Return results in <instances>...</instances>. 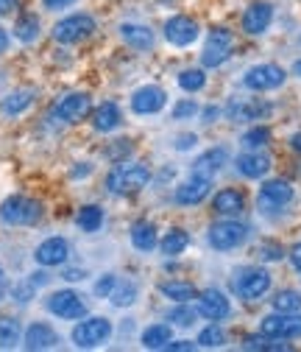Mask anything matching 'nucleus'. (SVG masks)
<instances>
[{
  "label": "nucleus",
  "instance_id": "393cba45",
  "mask_svg": "<svg viewBox=\"0 0 301 352\" xmlns=\"http://www.w3.org/2000/svg\"><path fill=\"white\" fill-rule=\"evenodd\" d=\"M120 123H123V112L115 101H104L101 107L93 109V129L101 131V135H109Z\"/></svg>",
  "mask_w": 301,
  "mask_h": 352
},
{
  "label": "nucleus",
  "instance_id": "052dcab7",
  "mask_svg": "<svg viewBox=\"0 0 301 352\" xmlns=\"http://www.w3.org/2000/svg\"><path fill=\"white\" fill-rule=\"evenodd\" d=\"M293 76H298V78H301V59H296V62H293Z\"/></svg>",
  "mask_w": 301,
  "mask_h": 352
},
{
  "label": "nucleus",
  "instance_id": "4be33fe9",
  "mask_svg": "<svg viewBox=\"0 0 301 352\" xmlns=\"http://www.w3.org/2000/svg\"><path fill=\"white\" fill-rule=\"evenodd\" d=\"M226 162H229V148H226V146H215V148H206V151L193 162V173L212 179V176L218 173Z\"/></svg>",
  "mask_w": 301,
  "mask_h": 352
},
{
  "label": "nucleus",
  "instance_id": "f704fd0d",
  "mask_svg": "<svg viewBox=\"0 0 301 352\" xmlns=\"http://www.w3.org/2000/svg\"><path fill=\"white\" fill-rule=\"evenodd\" d=\"M20 338H23L20 322L12 319V316H0V349H12V346H17Z\"/></svg>",
  "mask_w": 301,
  "mask_h": 352
},
{
  "label": "nucleus",
  "instance_id": "6e6552de",
  "mask_svg": "<svg viewBox=\"0 0 301 352\" xmlns=\"http://www.w3.org/2000/svg\"><path fill=\"white\" fill-rule=\"evenodd\" d=\"M112 336V322L104 319V316H93V319H84L73 327L70 338L78 349H95L101 344H106Z\"/></svg>",
  "mask_w": 301,
  "mask_h": 352
},
{
  "label": "nucleus",
  "instance_id": "473e14b6",
  "mask_svg": "<svg viewBox=\"0 0 301 352\" xmlns=\"http://www.w3.org/2000/svg\"><path fill=\"white\" fill-rule=\"evenodd\" d=\"M137 294H140V288H137L134 280H117L115 291L109 294V302H112L115 307H128V305L137 302Z\"/></svg>",
  "mask_w": 301,
  "mask_h": 352
},
{
  "label": "nucleus",
  "instance_id": "58836bf2",
  "mask_svg": "<svg viewBox=\"0 0 301 352\" xmlns=\"http://www.w3.org/2000/svg\"><path fill=\"white\" fill-rule=\"evenodd\" d=\"M226 344V330L215 322V324H206L201 333H198V346L204 349H221Z\"/></svg>",
  "mask_w": 301,
  "mask_h": 352
},
{
  "label": "nucleus",
  "instance_id": "4d7b16f0",
  "mask_svg": "<svg viewBox=\"0 0 301 352\" xmlns=\"http://www.w3.org/2000/svg\"><path fill=\"white\" fill-rule=\"evenodd\" d=\"M31 283H34L36 288L45 285V283H48V274H45V272H36V274H31Z\"/></svg>",
  "mask_w": 301,
  "mask_h": 352
},
{
  "label": "nucleus",
  "instance_id": "49530a36",
  "mask_svg": "<svg viewBox=\"0 0 301 352\" xmlns=\"http://www.w3.org/2000/svg\"><path fill=\"white\" fill-rule=\"evenodd\" d=\"M195 143H198V135L187 131V135H179V138H176L173 148H176V151H190V148H195Z\"/></svg>",
  "mask_w": 301,
  "mask_h": 352
},
{
  "label": "nucleus",
  "instance_id": "a19ab883",
  "mask_svg": "<svg viewBox=\"0 0 301 352\" xmlns=\"http://www.w3.org/2000/svg\"><path fill=\"white\" fill-rule=\"evenodd\" d=\"M132 151H134V143L128 138H120V140H115V143H109L104 148V157L112 160V162H123V160H128V154H132Z\"/></svg>",
  "mask_w": 301,
  "mask_h": 352
},
{
  "label": "nucleus",
  "instance_id": "cd10ccee",
  "mask_svg": "<svg viewBox=\"0 0 301 352\" xmlns=\"http://www.w3.org/2000/svg\"><path fill=\"white\" fill-rule=\"evenodd\" d=\"M159 294L170 302H193L198 296V288L193 283H184V280H165L159 285Z\"/></svg>",
  "mask_w": 301,
  "mask_h": 352
},
{
  "label": "nucleus",
  "instance_id": "f03ea898",
  "mask_svg": "<svg viewBox=\"0 0 301 352\" xmlns=\"http://www.w3.org/2000/svg\"><path fill=\"white\" fill-rule=\"evenodd\" d=\"M271 272L268 269H260V266H245L240 269L234 277H232V291L237 299L243 302H256V299H263L268 291H271Z\"/></svg>",
  "mask_w": 301,
  "mask_h": 352
},
{
  "label": "nucleus",
  "instance_id": "c756f323",
  "mask_svg": "<svg viewBox=\"0 0 301 352\" xmlns=\"http://www.w3.org/2000/svg\"><path fill=\"white\" fill-rule=\"evenodd\" d=\"M12 31H14L17 42H23V45H31V42H36V39H39L42 23H39V17H36V14H20Z\"/></svg>",
  "mask_w": 301,
  "mask_h": 352
},
{
  "label": "nucleus",
  "instance_id": "a211bd4d",
  "mask_svg": "<svg viewBox=\"0 0 301 352\" xmlns=\"http://www.w3.org/2000/svg\"><path fill=\"white\" fill-rule=\"evenodd\" d=\"M165 104H167V93L156 84H145L132 96V112L137 115H156L165 109Z\"/></svg>",
  "mask_w": 301,
  "mask_h": 352
},
{
  "label": "nucleus",
  "instance_id": "1a4fd4ad",
  "mask_svg": "<svg viewBox=\"0 0 301 352\" xmlns=\"http://www.w3.org/2000/svg\"><path fill=\"white\" fill-rule=\"evenodd\" d=\"M45 307L56 316V319H67V322H75V319H84L87 316V305H84V296L73 288H62V291H53L48 299H45Z\"/></svg>",
  "mask_w": 301,
  "mask_h": 352
},
{
  "label": "nucleus",
  "instance_id": "13d9d810",
  "mask_svg": "<svg viewBox=\"0 0 301 352\" xmlns=\"http://www.w3.org/2000/svg\"><path fill=\"white\" fill-rule=\"evenodd\" d=\"M290 148H293L296 154H301V131H298V135H293V138H290Z\"/></svg>",
  "mask_w": 301,
  "mask_h": 352
},
{
  "label": "nucleus",
  "instance_id": "7c9ffc66",
  "mask_svg": "<svg viewBox=\"0 0 301 352\" xmlns=\"http://www.w3.org/2000/svg\"><path fill=\"white\" fill-rule=\"evenodd\" d=\"M75 224L84 232H98L104 227V210L98 204H84L78 210V215H75Z\"/></svg>",
  "mask_w": 301,
  "mask_h": 352
},
{
  "label": "nucleus",
  "instance_id": "de8ad7c7",
  "mask_svg": "<svg viewBox=\"0 0 301 352\" xmlns=\"http://www.w3.org/2000/svg\"><path fill=\"white\" fill-rule=\"evenodd\" d=\"M287 257H290V266H293V269H296V272L301 274V241L290 246V252H287Z\"/></svg>",
  "mask_w": 301,
  "mask_h": 352
},
{
  "label": "nucleus",
  "instance_id": "0eeeda50",
  "mask_svg": "<svg viewBox=\"0 0 301 352\" xmlns=\"http://www.w3.org/2000/svg\"><path fill=\"white\" fill-rule=\"evenodd\" d=\"M293 199H296L293 185L287 179H282V176H276V179L263 182L260 193H256V207H260L265 215H271V212H282L285 207H290Z\"/></svg>",
  "mask_w": 301,
  "mask_h": 352
},
{
  "label": "nucleus",
  "instance_id": "ea45409f",
  "mask_svg": "<svg viewBox=\"0 0 301 352\" xmlns=\"http://www.w3.org/2000/svg\"><path fill=\"white\" fill-rule=\"evenodd\" d=\"M271 143V129L268 126H251L243 135V146L245 148H263Z\"/></svg>",
  "mask_w": 301,
  "mask_h": 352
},
{
  "label": "nucleus",
  "instance_id": "f257e3e1",
  "mask_svg": "<svg viewBox=\"0 0 301 352\" xmlns=\"http://www.w3.org/2000/svg\"><path fill=\"white\" fill-rule=\"evenodd\" d=\"M151 182V168L143 162H115V168L106 176V190L112 196H128V193H137Z\"/></svg>",
  "mask_w": 301,
  "mask_h": 352
},
{
  "label": "nucleus",
  "instance_id": "bb28decb",
  "mask_svg": "<svg viewBox=\"0 0 301 352\" xmlns=\"http://www.w3.org/2000/svg\"><path fill=\"white\" fill-rule=\"evenodd\" d=\"M128 235H132V243L137 252H154L159 246V235H156V227L151 221H134Z\"/></svg>",
  "mask_w": 301,
  "mask_h": 352
},
{
  "label": "nucleus",
  "instance_id": "dca6fc26",
  "mask_svg": "<svg viewBox=\"0 0 301 352\" xmlns=\"http://www.w3.org/2000/svg\"><path fill=\"white\" fill-rule=\"evenodd\" d=\"M271 165H274V160L263 148H248L234 160V168L243 179H263V176L271 170Z\"/></svg>",
  "mask_w": 301,
  "mask_h": 352
},
{
  "label": "nucleus",
  "instance_id": "4c0bfd02",
  "mask_svg": "<svg viewBox=\"0 0 301 352\" xmlns=\"http://www.w3.org/2000/svg\"><path fill=\"white\" fill-rule=\"evenodd\" d=\"M198 319V307H190V302H176V307L167 311V322H173L176 327H193Z\"/></svg>",
  "mask_w": 301,
  "mask_h": 352
},
{
  "label": "nucleus",
  "instance_id": "8fccbe9b",
  "mask_svg": "<svg viewBox=\"0 0 301 352\" xmlns=\"http://www.w3.org/2000/svg\"><path fill=\"white\" fill-rule=\"evenodd\" d=\"M75 3V0H42V6H45L48 12H59V9H70Z\"/></svg>",
  "mask_w": 301,
  "mask_h": 352
},
{
  "label": "nucleus",
  "instance_id": "7ed1b4c3",
  "mask_svg": "<svg viewBox=\"0 0 301 352\" xmlns=\"http://www.w3.org/2000/svg\"><path fill=\"white\" fill-rule=\"evenodd\" d=\"M251 235V227L237 221V218H224V221H215L206 232V241L215 252H232L240 249Z\"/></svg>",
  "mask_w": 301,
  "mask_h": 352
},
{
  "label": "nucleus",
  "instance_id": "9d476101",
  "mask_svg": "<svg viewBox=\"0 0 301 352\" xmlns=\"http://www.w3.org/2000/svg\"><path fill=\"white\" fill-rule=\"evenodd\" d=\"M95 34V17L93 14H70L53 25V39L62 45H75L81 39H90Z\"/></svg>",
  "mask_w": 301,
  "mask_h": 352
},
{
  "label": "nucleus",
  "instance_id": "f8f14e48",
  "mask_svg": "<svg viewBox=\"0 0 301 352\" xmlns=\"http://www.w3.org/2000/svg\"><path fill=\"white\" fill-rule=\"evenodd\" d=\"M195 307H198V316L209 319V322H224L232 316V299L218 291V288H204L195 296Z\"/></svg>",
  "mask_w": 301,
  "mask_h": 352
},
{
  "label": "nucleus",
  "instance_id": "f3484780",
  "mask_svg": "<svg viewBox=\"0 0 301 352\" xmlns=\"http://www.w3.org/2000/svg\"><path fill=\"white\" fill-rule=\"evenodd\" d=\"M271 23H274V6L265 3V0H256V3H251V6L243 12V20H240V25H243V31H245L248 36L265 34V31L271 28Z\"/></svg>",
  "mask_w": 301,
  "mask_h": 352
},
{
  "label": "nucleus",
  "instance_id": "c9c22d12",
  "mask_svg": "<svg viewBox=\"0 0 301 352\" xmlns=\"http://www.w3.org/2000/svg\"><path fill=\"white\" fill-rule=\"evenodd\" d=\"M243 349L251 352H271V349H290V344H282V338H271L265 333H256V336H245Z\"/></svg>",
  "mask_w": 301,
  "mask_h": 352
},
{
  "label": "nucleus",
  "instance_id": "a878e982",
  "mask_svg": "<svg viewBox=\"0 0 301 352\" xmlns=\"http://www.w3.org/2000/svg\"><path fill=\"white\" fill-rule=\"evenodd\" d=\"M36 101V93L34 90H14L9 93L6 98H0V112L6 118H20L23 112H28Z\"/></svg>",
  "mask_w": 301,
  "mask_h": 352
},
{
  "label": "nucleus",
  "instance_id": "423d86ee",
  "mask_svg": "<svg viewBox=\"0 0 301 352\" xmlns=\"http://www.w3.org/2000/svg\"><path fill=\"white\" fill-rule=\"evenodd\" d=\"M287 81V73L285 67L274 65V62H263V65H254L245 70L243 76V87L251 93H271V90H279V87Z\"/></svg>",
  "mask_w": 301,
  "mask_h": 352
},
{
  "label": "nucleus",
  "instance_id": "603ef678",
  "mask_svg": "<svg viewBox=\"0 0 301 352\" xmlns=\"http://www.w3.org/2000/svg\"><path fill=\"white\" fill-rule=\"evenodd\" d=\"M9 45H12V36H9V31H6L3 25H0V56L9 51Z\"/></svg>",
  "mask_w": 301,
  "mask_h": 352
},
{
  "label": "nucleus",
  "instance_id": "4468645a",
  "mask_svg": "<svg viewBox=\"0 0 301 352\" xmlns=\"http://www.w3.org/2000/svg\"><path fill=\"white\" fill-rule=\"evenodd\" d=\"M162 31H165V39L173 48H190L193 42L201 36V25L193 17H187V14H173L165 23Z\"/></svg>",
  "mask_w": 301,
  "mask_h": 352
},
{
  "label": "nucleus",
  "instance_id": "b1692460",
  "mask_svg": "<svg viewBox=\"0 0 301 352\" xmlns=\"http://www.w3.org/2000/svg\"><path fill=\"white\" fill-rule=\"evenodd\" d=\"M120 39L134 51H151L154 48V31L148 25H140V23H123Z\"/></svg>",
  "mask_w": 301,
  "mask_h": 352
},
{
  "label": "nucleus",
  "instance_id": "bf43d9fd",
  "mask_svg": "<svg viewBox=\"0 0 301 352\" xmlns=\"http://www.w3.org/2000/svg\"><path fill=\"white\" fill-rule=\"evenodd\" d=\"M3 288H6V274H3V269H0V299H3Z\"/></svg>",
  "mask_w": 301,
  "mask_h": 352
},
{
  "label": "nucleus",
  "instance_id": "aec40b11",
  "mask_svg": "<svg viewBox=\"0 0 301 352\" xmlns=\"http://www.w3.org/2000/svg\"><path fill=\"white\" fill-rule=\"evenodd\" d=\"M209 190H212V179L193 173L187 182H182V185L176 188L173 199H176V204H182V207H195V204H201V201L209 196Z\"/></svg>",
  "mask_w": 301,
  "mask_h": 352
},
{
  "label": "nucleus",
  "instance_id": "39448f33",
  "mask_svg": "<svg viewBox=\"0 0 301 352\" xmlns=\"http://www.w3.org/2000/svg\"><path fill=\"white\" fill-rule=\"evenodd\" d=\"M232 51H234V34L229 28H224V25H215L206 34V42H204L201 67H221V65H226Z\"/></svg>",
  "mask_w": 301,
  "mask_h": 352
},
{
  "label": "nucleus",
  "instance_id": "ddd939ff",
  "mask_svg": "<svg viewBox=\"0 0 301 352\" xmlns=\"http://www.w3.org/2000/svg\"><path fill=\"white\" fill-rule=\"evenodd\" d=\"M260 333L271 336V338H282V341H293L301 338V314H268L260 322Z\"/></svg>",
  "mask_w": 301,
  "mask_h": 352
},
{
  "label": "nucleus",
  "instance_id": "6ab92c4d",
  "mask_svg": "<svg viewBox=\"0 0 301 352\" xmlns=\"http://www.w3.org/2000/svg\"><path fill=\"white\" fill-rule=\"evenodd\" d=\"M67 254H70V243H67L64 238H48V241H42V243L36 246L34 260L39 263V266L53 269V266H64Z\"/></svg>",
  "mask_w": 301,
  "mask_h": 352
},
{
  "label": "nucleus",
  "instance_id": "09e8293b",
  "mask_svg": "<svg viewBox=\"0 0 301 352\" xmlns=\"http://www.w3.org/2000/svg\"><path fill=\"white\" fill-rule=\"evenodd\" d=\"M195 346H198L195 341H173V338H170L165 349H173V352H190V349H195Z\"/></svg>",
  "mask_w": 301,
  "mask_h": 352
},
{
  "label": "nucleus",
  "instance_id": "37998d69",
  "mask_svg": "<svg viewBox=\"0 0 301 352\" xmlns=\"http://www.w3.org/2000/svg\"><path fill=\"white\" fill-rule=\"evenodd\" d=\"M201 112V107L190 98H182L176 107H173V120H187V118H195Z\"/></svg>",
  "mask_w": 301,
  "mask_h": 352
},
{
  "label": "nucleus",
  "instance_id": "c03bdc74",
  "mask_svg": "<svg viewBox=\"0 0 301 352\" xmlns=\"http://www.w3.org/2000/svg\"><path fill=\"white\" fill-rule=\"evenodd\" d=\"M34 291H36V285H34L31 280H25V283H17V285L12 288V296H14V302L25 305V302H31V299H34Z\"/></svg>",
  "mask_w": 301,
  "mask_h": 352
},
{
  "label": "nucleus",
  "instance_id": "72a5a7b5",
  "mask_svg": "<svg viewBox=\"0 0 301 352\" xmlns=\"http://www.w3.org/2000/svg\"><path fill=\"white\" fill-rule=\"evenodd\" d=\"M179 87L184 93H201L206 87V67H187L179 73Z\"/></svg>",
  "mask_w": 301,
  "mask_h": 352
},
{
  "label": "nucleus",
  "instance_id": "79ce46f5",
  "mask_svg": "<svg viewBox=\"0 0 301 352\" xmlns=\"http://www.w3.org/2000/svg\"><path fill=\"white\" fill-rule=\"evenodd\" d=\"M256 254H260L263 263H276V260L285 257V249H282V243H276V241H265L260 249H256Z\"/></svg>",
  "mask_w": 301,
  "mask_h": 352
},
{
  "label": "nucleus",
  "instance_id": "c85d7f7f",
  "mask_svg": "<svg viewBox=\"0 0 301 352\" xmlns=\"http://www.w3.org/2000/svg\"><path fill=\"white\" fill-rule=\"evenodd\" d=\"M187 246H190V235H187V230H182V227L167 230L165 238L159 241V249H162L165 257H179Z\"/></svg>",
  "mask_w": 301,
  "mask_h": 352
},
{
  "label": "nucleus",
  "instance_id": "6e6d98bb",
  "mask_svg": "<svg viewBox=\"0 0 301 352\" xmlns=\"http://www.w3.org/2000/svg\"><path fill=\"white\" fill-rule=\"evenodd\" d=\"M201 115H204V123H215V118L221 115V109H218V107H206Z\"/></svg>",
  "mask_w": 301,
  "mask_h": 352
},
{
  "label": "nucleus",
  "instance_id": "9b49d317",
  "mask_svg": "<svg viewBox=\"0 0 301 352\" xmlns=\"http://www.w3.org/2000/svg\"><path fill=\"white\" fill-rule=\"evenodd\" d=\"M87 115H93V98L87 93H70L64 98H59L51 109V120H59V123H81Z\"/></svg>",
  "mask_w": 301,
  "mask_h": 352
},
{
  "label": "nucleus",
  "instance_id": "e433bc0d",
  "mask_svg": "<svg viewBox=\"0 0 301 352\" xmlns=\"http://www.w3.org/2000/svg\"><path fill=\"white\" fill-rule=\"evenodd\" d=\"M271 305L279 314H301V294L293 291V288H285L271 299Z\"/></svg>",
  "mask_w": 301,
  "mask_h": 352
},
{
  "label": "nucleus",
  "instance_id": "864d4df0",
  "mask_svg": "<svg viewBox=\"0 0 301 352\" xmlns=\"http://www.w3.org/2000/svg\"><path fill=\"white\" fill-rule=\"evenodd\" d=\"M17 6H20V0H0V17H3V14H12Z\"/></svg>",
  "mask_w": 301,
  "mask_h": 352
},
{
  "label": "nucleus",
  "instance_id": "2eb2a0df",
  "mask_svg": "<svg viewBox=\"0 0 301 352\" xmlns=\"http://www.w3.org/2000/svg\"><path fill=\"white\" fill-rule=\"evenodd\" d=\"M274 112V107L263 98H232L226 107V118L234 123H248V120H263Z\"/></svg>",
  "mask_w": 301,
  "mask_h": 352
},
{
  "label": "nucleus",
  "instance_id": "2f4dec72",
  "mask_svg": "<svg viewBox=\"0 0 301 352\" xmlns=\"http://www.w3.org/2000/svg\"><path fill=\"white\" fill-rule=\"evenodd\" d=\"M173 338V330H170V324H151L143 330V346L145 349H165L167 341Z\"/></svg>",
  "mask_w": 301,
  "mask_h": 352
},
{
  "label": "nucleus",
  "instance_id": "412c9836",
  "mask_svg": "<svg viewBox=\"0 0 301 352\" xmlns=\"http://www.w3.org/2000/svg\"><path fill=\"white\" fill-rule=\"evenodd\" d=\"M212 210H215V215H221V218H237V215H243V210H245L243 190H237V188L218 190V193L212 196Z\"/></svg>",
  "mask_w": 301,
  "mask_h": 352
},
{
  "label": "nucleus",
  "instance_id": "3c124183",
  "mask_svg": "<svg viewBox=\"0 0 301 352\" xmlns=\"http://www.w3.org/2000/svg\"><path fill=\"white\" fill-rule=\"evenodd\" d=\"M62 277H64L67 283H78V280H84L87 274H84L81 269H64V272H62Z\"/></svg>",
  "mask_w": 301,
  "mask_h": 352
},
{
  "label": "nucleus",
  "instance_id": "5fc2aeb1",
  "mask_svg": "<svg viewBox=\"0 0 301 352\" xmlns=\"http://www.w3.org/2000/svg\"><path fill=\"white\" fill-rule=\"evenodd\" d=\"M93 173V165L90 162H78V168H73V176L78 179V176H90Z\"/></svg>",
  "mask_w": 301,
  "mask_h": 352
},
{
  "label": "nucleus",
  "instance_id": "a18cd8bd",
  "mask_svg": "<svg viewBox=\"0 0 301 352\" xmlns=\"http://www.w3.org/2000/svg\"><path fill=\"white\" fill-rule=\"evenodd\" d=\"M115 285H117V274H104V277L95 283V294L104 296V299H109V294L115 291Z\"/></svg>",
  "mask_w": 301,
  "mask_h": 352
},
{
  "label": "nucleus",
  "instance_id": "5701e85b",
  "mask_svg": "<svg viewBox=\"0 0 301 352\" xmlns=\"http://www.w3.org/2000/svg\"><path fill=\"white\" fill-rule=\"evenodd\" d=\"M23 344H25V349H53L59 344V333L45 322H34L25 330Z\"/></svg>",
  "mask_w": 301,
  "mask_h": 352
},
{
  "label": "nucleus",
  "instance_id": "20e7f679",
  "mask_svg": "<svg viewBox=\"0 0 301 352\" xmlns=\"http://www.w3.org/2000/svg\"><path fill=\"white\" fill-rule=\"evenodd\" d=\"M42 201L31 196H12L0 204V221L9 227H31L42 218Z\"/></svg>",
  "mask_w": 301,
  "mask_h": 352
}]
</instances>
